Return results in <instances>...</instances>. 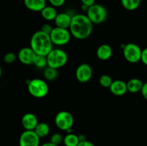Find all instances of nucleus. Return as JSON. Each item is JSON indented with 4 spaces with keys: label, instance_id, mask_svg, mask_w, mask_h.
<instances>
[{
    "label": "nucleus",
    "instance_id": "34",
    "mask_svg": "<svg viewBox=\"0 0 147 146\" xmlns=\"http://www.w3.org/2000/svg\"><path fill=\"white\" fill-rule=\"evenodd\" d=\"M1 73H2V70H1V67H0V78H1Z\"/></svg>",
    "mask_w": 147,
    "mask_h": 146
},
{
    "label": "nucleus",
    "instance_id": "3",
    "mask_svg": "<svg viewBox=\"0 0 147 146\" xmlns=\"http://www.w3.org/2000/svg\"><path fill=\"white\" fill-rule=\"evenodd\" d=\"M47 61V67L59 69L63 67L67 63V54L61 49H53L52 51L46 56Z\"/></svg>",
    "mask_w": 147,
    "mask_h": 146
},
{
    "label": "nucleus",
    "instance_id": "23",
    "mask_svg": "<svg viewBox=\"0 0 147 146\" xmlns=\"http://www.w3.org/2000/svg\"><path fill=\"white\" fill-rule=\"evenodd\" d=\"M37 68L43 69L45 68L46 66H47V61L46 56L42 55H37L34 60V64Z\"/></svg>",
    "mask_w": 147,
    "mask_h": 146
},
{
    "label": "nucleus",
    "instance_id": "11",
    "mask_svg": "<svg viewBox=\"0 0 147 146\" xmlns=\"http://www.w3.org/2000/svg\"><path fill=\"white\" fill-rule=\"evenodd\" d=\"M37 54L34 52L31 47H23L19 51L18 57L19 60L22 64L26 65H30L34 64V60Z\"/></svg>",
    "mask_w": 147,
    "mask_h": 146
},
{
    "label": "nucleus",
    "instance_id": "10",
    "mask_svg": "<svg viewBox=\"0 0 147 146\" xmlns=\"http://www.w3.org/2000/svg\"><path fill=\"white\" fill-rule=\"evenodd\" d=\"M92 75H93V70L88 64L83 63L76 69V77L78 81L80 82H87L91 79Z\"/></svg>",
    "mask_w": 147,
    "mask_h": 146
},
{
    "label": "nucleus",
    "instance_id": "2",
    "mask_svg": "<svg viewBox=\"0 0 147 146\" xmlns=\"http://www.w3.org/2000/svg\"><path fill=\"white\" fill-rule=\"evenodd\" d=\"M30 47L37 55L47 56L53 49L50 34L40 30L33 34L30 40Z\"/></svg>",
    "mask_w": 147,
    "mask_h": 146
},
{
    "label": "nucleus",
    "instance_id": "31",
    "mask_svg": "<svg viewBox=\"0 0 147 146\" xmlns=\"http://www.w3.org/2000/svg\"><path fill=\"white\" fill-rule=\"evenodd\" d=\"M141 92H142V94L144 98L147 100V82L144 83L143 87H142V90H141Z\"/></svg>",
    "mask_w": 147,
    "mask_h": 146
},
{
    "label": "nucleus",
    "instance_id": "8",
    "mask_svg": "<svg viewBox=\"0 0 147 146\" xmlns=\"http://www.w3.org/2000/svg\"><path fill=\"white\" fill-rule=\"evenodd\" d=\"M142 50L139 45L134 43L125 44L123 48V54L124 58L129 62L135 64L141 61Z\"/></svg>",
    "mask_w": 147,
    "mask_h": 146
},
{
    "label": "nucleus",
    "instance_id": "13",
    "mask_svg": "<svg viewBox=\"0 0 147 146\" xmlns=\"http://www.w3.org/2000/svg\"><path fill=\"white\" fill-rule=\"evenodd\" d=\"M109 88L112 94L116 96H122L128 92L126 82L120 80L113 81Z\"/></svg>",
    "mask_w": 147,
    "mask_h": 146
},
{
    "label": "nucleus",
    "instance_id": "7",
    "mask_svg": "<svg viewBox=\"0 0 147 146\" xmlns=\"http://www.w3.org/2000/svg\"><path fill=\"white\" fill-rule=\"evenodd\" d=\"M53 44L57 46H63L67 44L71 38V34L68 29L54 27L50 34Z\"/></svg>",
    "mask_w": 147,
    "mask_h": 146
},
{
    "label": "nucleus",
    "instance_id": "12",
    "mask_svg": "<svg viewBox=\"0 0 147 146\" xmlns=\"http://www.w3.org/2000/svg\"><path fill=\"white\" fill-rule=\"evenodd\" d=\"M38 123L37 117L33 113H26L22 118V125L25 130H34Z\"/></svg>",
    "mask_w": 147,
    "mask_h": 146
},
{
    "label": "nucleus",
    "instance_id": "27",
    "mask_svg": "<svg viewBox=\"0 0 147 146\" xmlns=\"http://www.w3.org/2000/svg\"><path fill=\"white\" fill-rule=\"evenodd\" d=\"M51 6L54 7H62L65 2V0H48Z\"/></svg>",
    "mask_w": 147,
    "mask_h": 146
},
{
    "label": "nucleus",
    "instance_id": "26",
    "mask_svg": "<svg viewBox=\"0 0 147 146\" xmlns=\"http://www.w3.org/2000/svg\"><path fill=\"white\" fill-rule=\"evenodd\" d=\"M17 59V55L14 52H8L4 56V61L7 64L13 63Z\"/></svg>",
    "mask_w": 147,
    "mask_h": 146
},
{
    "label": "nucleus",
    "instance_id": "32",
    "mask_svg": "<svg viewBox=\"0 0 147 146\" xmlns=\"http://www.w3.org/2000/svg\"><path fill=\"white\" fill-rule=\"evenodd\" d=\"M77 146H95L93 143H91L89 140H83V141H80L79 144Z\"/></svg>",
    "mask_w": 147,
    "mask_h": 146
},
{
    "label": "nucleus",
    "instance_id": "6",
    "mask_svg": "<svg viewBox=\"0 0 147 146\" xmlns=\"http://www.w3.org/2000/svg\"><path fill=\"white\" fill-rule=\"evenodd\" d=\"M56 126L60 130H65L67 133H71V128L74 123V118L71 113L67 111H60L55 118Z\"/></svg>",
    "mask_w": 147,
    "mask_h": 146
},
{
    "label": "nucleus",
    "instance_id": "33",
    "mask_svg": "<svg viewBox=\"0 0 147 146\" xmlns=\"http://www.w3.org/2000/svg\"><path fill=\"white\" fill-rule=\"evenodd\" d=\"M40 146H57V145L53 144V143H52L51 142H47V143H43V144L40 145Z\"/></svg>",
    "mask_w": 147,
    "mask_h": 146
},
{
    "label": "nucleus",
    "instance_id": "24",
    "mask_svg": "<svg viewBox=\"0 0 147 146\" xmlns=\"http://www.w3.org/2000/svg\"><path fill=\"white\" fill-rule=\"evenodd\" d=\"M113 80H112L111 77L108 74H103V75L100 76V79H99V83L100 85L103 87H110L111 85Z\"/></svg>",
    "mask_w": 147,
    "mask_h": 146
},
{
    "label": "nucleus",
    "instance_id": "22",
    "mask_svg": "<svg viewBox=\"0 0 147 146\" xmlns=\"http://www.w3.org/2000/svg\"><path fill=\"white\" fill-rule=\"evenodd\" d=\"M44 77L48 81H53L57 77L58 73H57V69L53 68L50 67H47L44 70Z\"/></svg>",
    "mask_w": 147,
    "mask_h": 146
},
{
    "label": "nucleus",
    "instance_id": "9",
    "mask_svg": "<svg viewBox=\"0 0 147 146\" xmlns=\"http://www.w3.org/2000/svg\"><path fill=\"white\" fill-rule=\"evenodd\" d=\"M40 138L34 130H24L19 139L20 146H40Z\"/></svg>",
    "mask_w": 147,
    "mask_h": 146
},
{
    "label": "nucleus",
    "instance_id": "35",
    "mask_svg": "<svg viewBox=\"0 0 147 146\" xmlns=\"http://www.w3.org/2000/svg\"><path fill=\"white\" fill-rule=\"evenodd\" d=\"M0 1H1V0H0Z\"/></svg>",
    "mask_w": 147,
    "mask_h": 146
},
{
    "label": "nucleus",
    "instance_id": "29",
    "mask_svg": "<svg viewBox=\"0 0 147 146\" xmlns=\"http://www.w3.org/2000/svg\"><path fill=\"white\" fill-rule=\"evenodd\" d=\"M141 61L147 66V47L142 50V57H141Z\"/></svg>",
    "mask_w": 147,
    "mask_h": 146
},
{
    "label": "nucleus",
    "instance_id": "19",
    "mask_svg": "<svg viewBox=\"0 0 147 146\" xmlns=\"http://www.w3.org/2000/svg\"><path fill=\"white\" fill-rule=\"evenodd\" d=\"M36 134L39 136L40 138H43L47 136L50 133V128L48 124L46 123H39L34 130Z\"/></svg>",
    "mask_w": 147,
    "mask_h": 146
},
{
    "label": "nucleus",
    "instance_id": "18",
    "mask_svg": "<svg viewBox=\"0 0 147 146\" xmlns=\"http://www.w3.org/2000/svg\"><path fill=\"white\" fill-rule=\"evenodd\" d=\"M41 15L43 18L47 21L55 20L57 15V11L55 7L53 6H46L41 11Z\"/></svg>",
    "mask_w": 147,
    "mask_h": 146
},
{
    "label": "nucleus",
    "instance_id": "20",
    "mask_svg": "<svg viewBox=\"0 0 147 146\" xmlns=\"http://www.w3.org/2000/svg\"><path fill=\"white\" fill-rule=\"evenodd\" d=\"M80 143L78 135L74 133H67L63 138L65 146H77Z\"/></svg>",
    "mask_w": 147,
    "mask_h": 146
},
{
    "label": "nucleus",
    "instance_id": "15",
    "mask_svg": "<svg viewBox=\"0 0 147 146\" xmlns=\"http://www.w3.org/2000/svg\"><path fill=\"white\" fill-rule=\"evenodd\" d=\"M112 54H113V50H112L111 47L109 44H101L97 49L96 54L99 60H108L111 57Z\"/></svg>",
    "mask_w": 147,
    "mask_h": 146
},
{
    "label": "nucleus",
    "instance_id": "16",
    "mask_svg": "<svg viewBox=\"0 0 147 146\" xmlns=\"http://www.w3.org/2000/svg\"><path fill=\"white\" fill-rule=\"evenodd\" d=\"M24 4L28 9L37 12L46 7V0H24Z\"/></svg>",
    "mask_w": 147,
    "mask_h": 146
},
{
    "label": "nucleus",
    "instance_id": "30",
    "mask_svg": "<svg viewBox=\"0 0 147 146\" xmlns=\"http://www.w3.org/2000/svg\"><path fill=\"white\" fill-rule=\"evenodd\" d=\"M82 2V4L83 5H86L88 7H91L92 5L96 4V0H80Z\"/></svg>",
    "mask_w": 147,
    "mask_h": 146
},
{
    "label": "nucleus",
    "instance_id": "21",
    "mask_svg": "<svg viewBox=\"0 0 147 146\" xmlns=\"http://www.w3.org/2000/svg\"><path fill=\"white\" fill-rule=\"evenodd\" d=\"M122 6L128 11H134L139 8L142 0H121Z\"/></svg>",
    "mask_w": 147,
    "mask_h": 146
},
{
    "label": "nucleus",
    "instance_id": "5",
    "mask_svg": "<svg viewBox=\"0 0 147 146\" xmlns=\"http://www.w3.org/2000/svg\"><path fill=\"white\" fill-rule=\"evenodd\" d=\"M86 15L93 24H100L104 22L107 19L108 11L103 5L95 4L88 9Z\"/></svg>",
    "mask_w": 147,
    "mask_h": 146
},
{
    "label": "nucleus",
    "instance_id": "1",
    "mask_svg": "<svg viewBox=\"0 0 147 146\" xmlns=\"http://www.w3.org/2000/svg\"><path fill=\"white\" fill-rule=\"evenodd\" d=\"M93 22L87 15L77 14L72 17L69 31L75 38L80 40H86L91 34L93 31Z\"/></svg>",
    "mask_w": 147,
    "mask_h": 146
},
{
    "label": "nucleus",
    "instance_id": "25",
    "mask_svg": "<svg viewBox=\"0 0 147 146\" xmlns=\"http://www.w3.org/2000/svg\"><path fill=\"white\" fill-rule=\"evenodd\" d=\"M63 138H64V137H63V135H62L60 133H54V134L51 136L50 142H51L52 143L58 146L60 145L62 143H63Z\"/></svg>",
    "mask_w": 147,
    "mask_h": 146
},
{
    "label": "nucleus",
    "instance_id": "17",
    "mask_svg": "<svg viewBox=\"0 0 147 146\" xmlns=\"http://www.w3.org/2000/svg\"><path fill=\"white\" fill-rule=\"evenodd\" d=\"M126 84H127L128 92L131 93H137L141 92L144 83L139 79L133 78L129 80L126 82Z\"/></svg>",
    "mask_w": 147,
    "mask_h": 146
},
{
    "label": "nucleus",
    "instance_id": "28",
    "mask_svg": "<svg viewBox=\"0 0 147 146\" xmlns=\"http://www.w3.org/2000/svg\"><path fill=\"white\" fill-rule=\"evenodd\" d=\"M53 27L50 25V24H43L42 27L41 31H42L43 32L46 33L47 34H50L51 31H53Z\"/></svg>",
    "mask_w": 147,
    "mask_h": 146
},
{
    "label": "nucleus",
    "instance_id": "4",
    "mask_svg": "<svg viewBox=\"0 0 147 146\" xmlns=\"http://www.w3.org/2000/svg\"><path fill=\"white\" fill-rule=\"evenodd\" d=\"M30 94L36 98H42L47 94L49 87L47 82L42 79L35 78L30 80L27 84Z\"/></svg>",
    "mask_w": 147,
    "mask_h": 146
},
{
    "label": "nucleus",
    "instance_id": "14",
    "mask_svg": "<svg viewBox=\"0 0 147 146\" xmlns=\"http://www.w3.org/2000/svg\"><path fill=\"white\" fill-rule=\"evenodd\" d=\"M54 21L56 27H60V28L69 29L70 24H71L72 17L67 13H59L57 14Z\"/></svg>",
    "mask_w": 147,
    "mask_h": 146
}]
</instances>
